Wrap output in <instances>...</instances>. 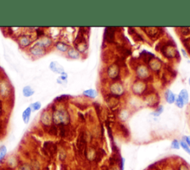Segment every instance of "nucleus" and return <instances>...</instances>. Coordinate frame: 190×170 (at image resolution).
Instances as JSON below:
<instances>
[{
    "label": "nucleus",
    "instance_id": "11",
    "mask_svg": "<svg viewBox=\"0 0 190 170\" xmlns=\"http://www.w3.org/2000/svg\"><path fill=\"white\" fill-rule=\"evenodd\" d=\"M68 55H69L70 57H71V58H79V53L77 52V51L74 50L73 49L69 50V51H68Z\"/></svg>",
    "mask_w": 190,
    "mask_h": 170
},
{
    "label": "nucleus",
    "instance_id": "17",
    "mask_svg": "<svg viewBox=\"0 0 190 170\" xmlns=\"http://www.w3.org/2000/svg\"><path fill=\"white\" fill-rule=\"evenodd\" d=\"M185 141L188 144L189 147H190V136H185Z\"/></svg>",
    "mask_w": 190,
    "mask_h": 170
},
{
    "label": "nucleus",
    "instance_id": "14",
    "mask_svg": "<svg viewBox=\"0 0 190 170\" xmlns=\"http://www.w3.org/2000/svg\"><path fill=\"white\" fill-rule=\"evenodd\" d=\"M175 104H176V105H177V107H180V108H182V107H183V105H184V104H183V102L182 101V99L180 98L179 96H178V98H177V99L175 100Z\"/></svg>",
    "mask_w": 190,
    "mask_h": 170
},
{
    "label": "nucleus",
    "instance_id": "1",
    "mask_svg": "<svg viewBox=\"0 0 190 170\" xmlns=\"http://www.w3.org/2000/svg\"><path fill=\"white\" fill-rule=\"evenodd\" d=\"M53 119L55 124H66L68 123V118L66 113L62 112H57L54 114Z\"/></svg>",
    "mask_w": 190,
    "mask_h": 170
},
{
    "label": "nucleus",
    "instance_id": "21",
    "mask_svg": "<svg viewBox=\"0 0 190 170\" xmlns=\"http://www.w3.org/2000/svg\"><path fill=\"white\" fill-rule=\"evenodd\" d=\"M189 85H190V78H189Z\"/></svg>",
    "mask_w": 190,
    "mask_h": 170
},
{
    "label": "nucleus",
    "instance_id": "5",
    "mask_svg": "<svg viewBox=\"0 0 190 170\" xmlns=\"http://www.w3.org/2000/svg\"><path fill=\"white\" fill-rule=\"evenodd\" d=\"M166 101L169 104H172L175 102V96L173 92L170 90H167L166 92Z\"/></svg>",
    "mask_w": 190,
    "mask_h": 170
},
{
    "label": "nucleus",
    "instance_id": "13",
    "mask_svg": "<svg viewBox=\"0 0 190 170\" xmlns=\"http://www.w3.org/2000/svg\"><path fill=\"white\" fill-rule=\"evenodd\" d=\"M57 47L59 50H61V51H66V50L68 49V46L66 45L65 44H62V43L57 44Z\"/></svg>",
    "mask_w": 190,
    "mask_h": 170
},
{
    "label": "nucleus",
    "instance_id": "12",
    "mask_svg": "<svg viewBox=\"0 0 190 170\" xmlns=\"http://www.w3.org/2000/svg\"><path fill=\"white\" fill-rule=\"evenodd\" d=\"M18 170H32V167L28 163H23L19 167Z\"/></svg>",
    "mask_w": 190,
    "mask_h": 170
},
{
    "label": "nucleus",
    "instance_id": "10",
    "mask_svg": "<svg viewBox=\"0 0 190 170\" xmlns=\"http://www.w3.org/2000/svg\"><path fill=\"white\" fill-rule=\"evenodd\" d=\"M31 109L33 111H36V110H39V109H40L41 107V103L40 102H35V103L32 104L31 105Z\"/></svg>",
    "mask_w": 190,
    "mask_h": 170
},
{
    "label": "nucleus",
    "instance_id": "9",
    "mask_svg": "<svg viewBox=\"0 0 190 170\" xmlns=\"http://www.w3.org/2000/svg\"><path fill=\"white\" fill-rule=\"evenodd\" d=\"M180 145H181V147H182V148H183V149L189 154V155H190V148L188 146V144L186 143V141H181V143H180Z\"/></svg>",
    "mask_w": 190,
    "mask_h": 170
},
{
    "label": "nucleus",
    "instance_id": "3",
    "mask_svg": "<svg viewBox=\"0 0 190 170\" xmlns=\"http://www.w3.org/2000/svg\"><path fill=\"white\" fill-rule=\"evenodd\" d=\"M31 107H27L26 110L22 113V119H23L24 123L25 124H28L30 120V117H31Z\"/></svg>",
    "mask_w": 190,
    "mask_h": 170
},
{
    "label": "nucleus",
    "instance_id": "15",
    "mask_svg": "<svg viewBox=\"0 0 190 170\" xmlns=\"http://www.w3.org/2000/svg\"><path fill=\"white\" fill-rule=\"evenodd\" d=\"M172 148L175 149H180V143L177 140H174L172 143Z\"/></svg>",
    "mask_w": 190,
    "mask_h": 170
},
{
    "label": "nucleus",
    "instance_id": "8",
    "mask_svg": "<svg viewBox=\"0 0 190 170\" xmlns=\"http://www.w3.org/2000/svg\"><path fill=\"white\" fill-rule=\"evenodd\" d=\"M6 154H7V148H6L5 146H2L0 149V161L5 157Z\"/></svg>",
    "mask_w": 190,
    "mask_h": 170
},
{
    "label": "nucleus",
    "instance_id": "16",
    "mask_svg": "<svg viewBox=\"0 0 190 170\" xmlns=\"http://www.w3.org/2000/svg\"><path fill=\"white\" fill-rule=\"evenodd\" d=\"M163 107H162V106H161V107H160L159 108L157 109V110L155 111V112H154V113H153V116H160V115H161V113H162V112H163Z\"/></svg>",
    "mask_w": 190,
    "mask_h": 170
},
{
    "label": "nucleus",
    "instance_id": "20",
    "mask_svg": "<svg viewBox=\"0 0 190 170\" xmlns=\"http://www.w3.org/2000/svg\"><path fill=\"white\" fill-rule=\"evenodd\" d=\"M181 51H182V52H183V56H184L185 57H187V52H186V51H185L183 49L181 50Z\"/></svg>",
    "mask_w": 190,
    "mask_h": 170
},
{
    "label": "nucleus",
    "instance_id": "4",
    "mask_svg": "<svg viewBox=\"0 0 190 170\" xmlns=\"http://www.w3.org/2000/svg\"><path fill=\"white\" fill-rule=\"evenodd\" d=\"M179 97L182 99V101L183 102V104H187L188 103L189 94L187 90H185V89L182 90L181 91V92H180Z\"/></svg>",
    "mask_w": 190,
    "mask_h": 170
},
{
    "label": "nucleus",
    "instance_id": "19",
    "mask_svg": "<svg viewBox=\"0 0 190 170\" xmlns=\"http://www.w3.org/2000/svg\"><path fill=\"white\" fill-rule=\"evenodd\" d=\"M124 163H125V159L124 158H122V161H121V170H123Z\"/></svg>",
    "mask_w": 190,
    "mask_h": 170
},
{
    "label": "nucleus",
    "instance_id": "18",
    "mask_svg": "<svg viewBox=\"0 0 190 170\" xmlns=\"http://www.w3.org/2000/svg\"><path fill=\"white\" fill-rule=\"evenodd\" d=\"M179 170H189V168L187 167V166H185V165H181L179 168Z\"/></svg>",
    "mask_w": 190,
    "mask_h": 170
},
{
    "label": "nucleus",
    "instance_id": "2",
    "mask_svg": "<svg viewBox=\"0 0 190 170\" xmlns=\"http://www.w3.org/2000/svg\"><path fill=\"white\" fill-rule=\"evenodd\" d=\"M50 68H51L54 72L64 74V70H63L62 66L59 63H57V62H51V64H50Z\"/></svg>",
    "mask_w": 190,
    "mask_h": 170
},
{
    "label": "nucleus",
    "instance_id": "7",
    "mask_svg": "<svg viewBox=\"0 0 190 170\" xmlns=\"http://www.w3.org/2000/svg\"><path fill=\"white\" fill-rule=\"evenodd\" d=\"M83 95L86 96H88V97H90V98H94L97 96V92H96L94 90L90 89V90H88L84 91V92H83Z\"/></svg>",
    "mask_w": 190,
    "mask_h": 170
},
{
    "label": "nucleus",
    "instance_id": "6",
    "mask_svg": "<svg viewBox=\"0 0 190 170\" xmlns=\"http://www.w3.org/2000/svg\"><path fill=\"white\" fill-rule=\"evenodd\" d=\"M34 93V91L33 90V89L31 88L29 86H26L23 88V94L25 97H30Z\"/></svg>",
    "mask_w": 190,
    "mask_h": 170
}]
</instances>
